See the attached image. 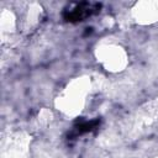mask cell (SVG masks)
<instances>
[{"label":"cell","instance_id":"cell-2","mask_svg":"<svg viewBox=\"0 0 158 158\" xmlns=\"http://www.w3.org/2000/svg\"><path fill=\"white\" fill-rule=\"evenodd\" d=\"M99 125H100V120H98V118L91 120V121H80L74 126V131L77 135H81V133L94 131Z\"/></svg>","mask_w":158,"mask_h":158},{"label":"cell","instance_id":"cell-1","mask_svg":"<svg viewBox=\"0 0 158 158\" xmlns=\"http://www.w3.org/2000/svg\"><path fill=\"white\" fill-rule=\"evenodd\" d=\"M100 9V5L91 4V2H80L77 4L72 10H68L64 12V19L67 21H81L86 19L88 16L98 12Z\"/></svg>","mask_w":158,"mask_h":158}]
</instances>
